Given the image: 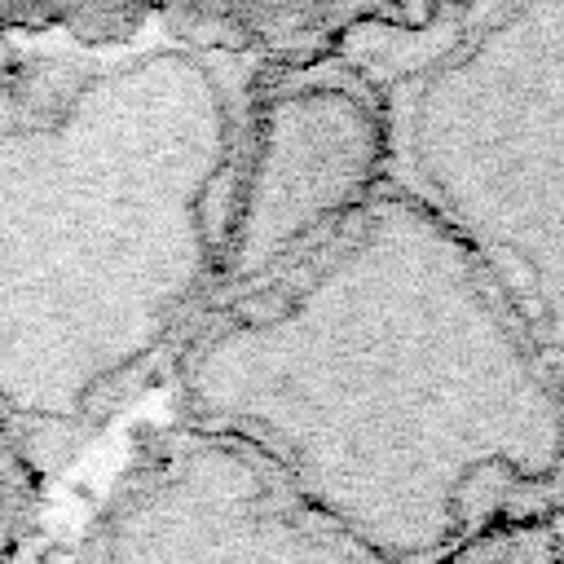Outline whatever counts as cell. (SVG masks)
<instances>
[{"instance_id": "cell-6", "label": "cell", "mask_w": 564, "mask_h": 564, "mask_svg": "<svg viewBox=\"0 0 564 564\" xmlns=\"http://www.w3.org/2000/svg\"><path fill=\"white\" fill-rule=\"evenodd\" d=\"M432 564H564V511L494 524Z\"/></svg>"}, {"instance_id": "cell-5", "label": "cell", "mask_w": 564, "mask_h": 564, "mask_svg": "<svg viewBox=\"0 0 564 564\" xmlns=\"http://www.w3.org/2000/svg\"><path fill=\"white\" fill-rule=\"evenodd\" d=\"M141 458L93 524L84 564H388L242 445L181 423Z\"/></svg>"}, {"instance_id": "cell-4", "label": "cell", "mask_w": 564, "mask_h": 564, "mask_svg": "<svg viewBox=\"0 0 564 564\" xmlns=\"http://www.w3.org/2000/svg\"><path fill=\"white\" fill-rule=\"evenodd\" d=\"M392 159V106L357 79H295L256 97L229 176L212 308L322 251L388 189Z\"/></svg>"}, {"instance_id": "cell-3", "label": "cell", "mask_w": 564, "mask_h": 564, "mask_svg": "<svg viewBox=\"0 0 564 564\" xmlns=\"http://www.w3.org/2000/svg\"><path fill=\"white\" fill-rule=\"evenodd\" d=\"M397 150L564 370V4L489 13L419 70Z\"/></svg>"}, {"instance_id": "cell-2", "label": "cell", "mask_w": 564, "mask_h": 564, "mask_svg": "<svg viewBox=\"0 0 564 564\" xmlns=\"http://www.w3.org/2000/svg\"><path fill=\"white\" fill-rule=\"evenodd\" d=\"M242 119L189 48L4 70V405L79 419L212 304Z\"/></svg>"}, {"instance_id": "cell-1", "label": "cell", "mask_w": 564, "mask_h": 564, "mask_svg": "<svg viewBox=\"0 0 564 564\" xmlns=\"http://www.w3.org/2000/svg\"><path fill=\"white\" fill-rule=\"evenodd\" d=\"M181 419L251 449L388 564L564 511V370L410 185L212 308L181 357Z\"/></svg>"}]
</instances>
